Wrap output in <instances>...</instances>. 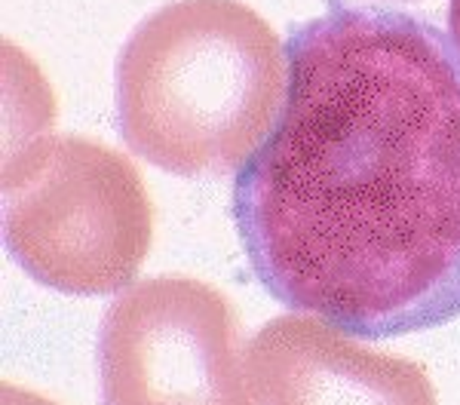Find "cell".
Instances as JSON below:
<instances>
[{"label": "cell", "mask_w": 460, "mask_h": 405, "mask_svg": "<svg viewBox=\"0 0 460 405\" xmlns=\"http://www.w3.org/2000/svg\"><path fill=\"white\" fill-rule=\"evenodd\" d=\"M286 86V49L252 6L172 0L138 22L117 56V127L166 172H240L277 127Z\"/></svg>", "instance_id": "obj_2"}, {"label": "cell", "mask_w": 460, "mask_h": 405, "mask_svg": "<svg viewBox=\"0 0 460 405\" xmlns=\"http://www.w3.org/2000/svg\"><path fill=\"white\" fill-rule=\"evenodd\" d=\"M448 37L460 53V0H448Z\"/></svg>", "instance_id": "obj_7"}, {"label": "cell", "mask_w": 460, "mask_h": 405, "mask_svg": "<svg viewBox=\"0 0 460 405\" xmlns=\"http://www.w3.org/2000/svg\"><path fill=\"white\" fill-rule=\"evenodd\" d=\"M105 405H255L236 307L190 277H154L108 307L99 331Z\"/></svg>", "instance_id": "obj_4"}, {"label": "cell", "mask_w": 460, "mask_h": 405, "mask_svg": "<svg viewBox=\"0 0 460 405\" xmlns=\"http://www.w3.org/2000/svg\"><path fill=\"white\" fill-rule=\"evenodd\" d=\"M277 127L230 216L270 298L356 338L460 316V53L433 22L329 0L292 25Z\"/></svg>", "instance_id": "obj_1"}, {"label": "cell", "mask_w": 460, "mask_h": 405, "mask_svg": "<svg viewBox=\"0 0 460 405\" xmlns=\"http://www.w3.org/2000/svg\"><path fill=\"white\" fill-rule=\"evenodd\" d=\"M154 206L138 169L80 136H49L4 172V242L37 283L65 295H111L142 270Z\"/></svg>", "instance_id": "obj_3"}, {"label": "cell", "mask_w": 460, "mask_h": 405, "mask_svg": "<svg viewBox=\"0 0 460 405\" xmlns=\"http://www.w3.org/2000/svg\"><path fill=\"white\" fill-rule=\"evenodd\" d=\"M0 405H56V402L40 393H31V390H25V387L4 384V390H0Z\"/></svg>", "instance_id": "obj_6"}, {"label": "cell", "mask_w": 460, "mask_h": 405, "mask_svg": "<svg viewBox=\"0 0 460 405\" xmlns=\"http://www.w3.org/2000/svg\"><path fill=\"white\" fill-rule=\"evenodd\" d=\"M258 405H436L427 368L344 338L314 316H273L249 344Z\"/></svg>", "instance_id": "obj_5"}]
</instances>
